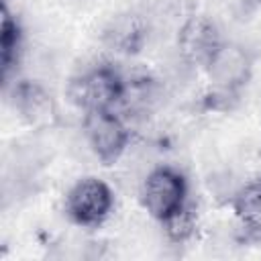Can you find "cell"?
<instances>
[{
	"instance_id": "cell-1",
	"label": "cell",
	"mask_w": 261,
	"mask_h": 261,
	"mask_svg": "<svg viewBox=\"0 0 261 261\" xmlns=\"http://www.w3.org/2000/svg\"><path fill=\"white\" fill-rule=\"evenodd\" d=\"M186 179L179 171L171 167L153 169L141 188V200L145 210L161 224L186 208Z\"/></svg>"
},
{
	"instance_id": "cell-2",
	"label": "cell",
	"mask_w": 261,
	"mask_h": 261,
	"mask_svg": "<svg viewBox=\"0 0 261 261\" xmlns=\"http://www.w3.org/2000/svg\"><path fill=\"white\" fill-rule=\"evenodd\" d=\"M124 80L112 67H96L75 77L69 86V100L84 112L110 108L124 98Z\"/></svg>"
},
{
	"instance_id": "cell-3",
	"label": "cell",
	"mask_w": 261,
	"mask_h": 261,
	"mask_svg": "<svg viewBox=\"0 0 261 261\" xmlns=\"http://www.w3.org/2000/svg\"><path fill=\"white\" fill-rule=\"evenodd\" d=\"M84 133L96 157L106 165L118 161L128 145L126 124L110 108L88 110L84 118Z\"/></svg>"
},
{
	"instance_id": "cell-4",
	"label": "cell",
	"mask_w": 261,
	"mask_h": 261,
	"mask_svg": "<svg viewBox=\"0 0 261 261\" xmlns=\"http://www.w3.org/2000/svg\"><path fill=\"white\" fill-rule=\"evenodd\" d=\"M114 196L106 181L98 177L80 179L65 198L67 214L82 226H96L104 222L112 210Z\"/></svg>"
},
{
	"instance_id": "cell-5",
	"label": "cell",
	"mask_w": 261,
	"mask_h": 261,
	"mask_svg": "<svg viewBox=\"0 0 261 261\" xmlns=\"http://www.w3.org/2000/svg\"><path fill=\"white\" fill-rule=\"evenodd\" d=\"M204 67L208 69L210 80L218 88L230 92L247 82L251 71V61L245 49L230 43H220Z\"/></svg>"
},
{
	"instance_id": "cell-6",
	"label": "cell",
	"mask_w": 261,
	"mask_h": 261,
	"mask_svg": "<svg viewBox=\"0 0 261 261\" xmlns=\"http://www.w3.org/2000/svg\"><path fill=\"white\" fill-rule=\"evenodd\" d=\"M220 43L222 41L214 24L206 18H192L179 35V45H181L184 55L190 61L202 63V65L208 63V59L212 57V53L218 49Z\"/></svg>"
},
{
	"instance_id": "cell-7",
	"label": "cell",
	"mask_w": 261,
	"mask_h": 261,
	"mask_svg": "<svg viewBox=\"0 0 261 261\" xmlns=\"http://www.w3.org/2000/svg\"><path fill=\"white\" fill-rule=\"evenodd\" d=\"M234 212L249 230L261 232V179L249 181L237 192Z\"/></svg>"
},
{
	"instance_id": "cell-8",
	"label": "cell",
	"mask_w": 261,
	"mask_h": 261,
	"mask_svg": "<svg viewBox=\"0 0 261 261\" xmlns=\"http://www.w3.org/2000/svg\"><path fill=\"white\" fill-rule=\"evenodd\" d=\"M18 47H20V29H18V22L4 8V12H2V24H0V59H2L4 77L10 73L12 65L16 63Z\"/></svg>"
},
{
	"instance_id": "cell-9",
	"label": "cell",
	"mask_w": 261,
	"mask_h": 261,
	"mask_svg": "<svg viewBox=\"0 0 261 261\" xmlns=\"http://www.w3.org/2000/svg\"><path fill=\"white\" fill-rule=\"evenodd\" d=\"M14 104L20 108V112L33 120H39L47 116L49 110V98L47 94L35 86V84H18L14 86Z\"/></svg>"
}]
</instances>
